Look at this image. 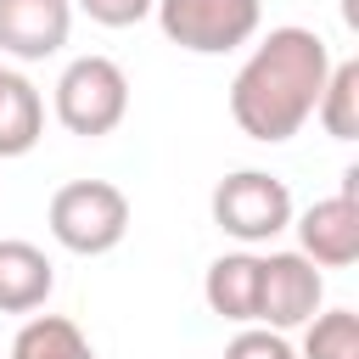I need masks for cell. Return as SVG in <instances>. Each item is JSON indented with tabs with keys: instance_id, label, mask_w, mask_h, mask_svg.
<instances>
[{
	"instance_id": "obj_15",
	"label": "cell",
	"mask_w": 359,
	"mask_h": 359,
	"mask_svg": "<svg viewBox=\"0 0 359 359\" xmlns=\"http://www.w3.org/2000/svg\"><path fill=\"white\" fill-rule=\"evenodd\" d=\"M224 359H297V348L286 342V331H269V325H241V331L224 342Z\"/></svg>"
},
{
	"instance_id": "obj_8",
	"label": "cell",
	"mask_w": 359,
	"mask_h": 359,
	"mask_svg": "<svg viewBox=\"0 0 359 359\" xmlns=\"http://www.w3.org/2000/svg\"><path fill=\"white\" fill-rule=\"evenodd\" d=\"M73 34V0H0V56L45 62Z\"/></svg>"
},
{
	"instance_id": "obj_13",
	"label": "cell",
	"mask_w": 359,
	"mask_h": 359,
	"mask_svg": "<svg viewBox=\"0 0 359 359\" xmlns=\"http://www.w3.org/2000/svg\"><path fill=\"white\" fill-rule=\"evenodd\" d=\"M314 118L331 140H359V62H331L325 73V90L314 101Z\"/></svg>"
},
{
	"instance_id": "obj_11",
	"label": "cell",
	"mask_w": 359,
	"mask_h": 359,
	"mask_svg": "<svg viewBox=\"0 0 359 359\" xmlns=\"http://www.w3.org/2000/svg\"><path fill=\"white\" fill-rule=\"evenodd\" d=\"M45 135V95L28 73L0 67V157H28Z\"/></svg>"
},
{
	"instance_id": "obj_1",
	"label": "cell",
	"mask_w": 359,
	"mask_h": 359,
	"mask_svg": "<svg viewBox=\"0 0 359 359\" xmlns=\"http://www.w3.org/2000/svg\"><path fill=\"white\" fill-rule=\"evenodd\" d=\"M331 45L303 28V22H280L269 28L247 62L236 67L230 79V118L247 140L258 146H280L292 140L309 118H314V101L325 90V73H331Z\"/></svg>"
},
{
	"instance_id": "obj_10",
	"label": "cell",
	"mask_w": 359,
	"mask_h": 359,
	"mask_svg": "<svg viewBox=\"0 0 359 359\" xmlns=\"http://www.w3.org/2000/svg\"><path fill=\"white\" fill-rule=\"evenodd\" d=\"M56 292V264L34 241H0V314H34Z\"/></svg>"
},
{
	"instance_id": "obj_7",
	"label": "cell",
	"mask_w": 359,
	"mask_h": 359,
	"mask_svg": "<svg viewBox=\"0 0 359 359\" xmlns=\"http://www.w3.org/2000/svg\"><path fill=\"white\" fill-rule=\"evenodd\" d=\"M325 303V275L292 247V252H258V325L269 331H303Z\"/></svg>"
},
{
	"instance_id": "obj_2",
	"label": "cell",
	"mask_w": 359,
	"mask_h": 359,
	"mask_svg": "<svg viewBox=\"0 0 359 359\" xmlns=\"http://www.w3.org/2000/svg\"><path fill=\"white\" fill-rule=\"evenodd\" d=\"M50 107H56V123L79 140H101L112 135L123 118H129V73L112 62V56H73L62 73H56V90H50Z\"/></svg>"
},
{
	"instance_id": "obj_12",
	"label": "cell",
	"mask_w": 359,
	"mask_h": 359,
	"mask_svg": "<svg viewBox=\"0 0 359 359\" xmlns=\"http://www.w3.org/2000/svg\"><path fill=\"white\" fill-rule=\"evenodd\" d=\"M11 359H95V348L67 314H28L11 337Z\"/></svg>"
},
{
	"instance_id": "obj_6",
	"label": "cell",
	"mask_w": 359,
	"mask_h": 359,
	"mask_svg": "<svg viewBox=\"0 0 359 359\" xmlns=\"http://www.w3.org/2000/svg\"><path fill=\"white\" fill-rule=\"evenodd\" d=\"M297 252L314 269H348L359 258V168H342V191L292 213Z\"/></svg>"
},
{
	"instance_id": "obj_14",
	"label": "cell",
	"mask_w": 359,
	"mask_h": 359,
	"mask_svg": "<svg viewBox=\"0 0 359 359\" xmlns=\"http://www.w3.org/2000/svg\"><path fill=\"white\" fill-rule=\"evenodd\" d=\"M297 359H359V314L353 309H320L303 325Z\"/></svg>"
},
{
	"instance_id": "obj_9",
	"label": "cell",
	"mask_w": 359,
	"mask_h": 359,
	"mask_svg": "<svg viewBox=\"0 0 359 359\" xmlns=\"http://www.w3.org/2000/svg\"><path fill=\"white\" fill-rule=\"evenodd\" d=\"M202 303L230 325H258V252L236 247V252L213 258L202 275Z\"/></svg>"
},
{
	"instance_id": "obj_16",
	"label": "cell",
	"mask_w": 359,
	"mask_h": 359,
	"mask_svg": "<svg viewBox=\"0 0 359 359\" xmlns=\"http://www.w3.org/2000/svg\"><path fill=\"white\" fill-rule=\"evenodd\" d=\"M90 22H101V28H135V22H146L151 17V6L157 0H73Z\"/></svg>"
},
{
	"instance_id": "obj_4",
	"label": "cell",
	"mask_w": 359,
	"mask_h": 359,
	"mask_svg": "<svg viewBox=\"0 0 359 359\" xmlns=\"http://www.w3.org/2000/svg\"><path fill=\"white\" fill-rule=\"evenodd\" d=\"M151 17L168 45H180L191 56H224V50H241L258 39L264 0H157Z\"/></svg>"
},
{
	"instance_id": "obj_3",
	"label": "cell",
	"mask_w": 359,
	"mask_h": 359,
	"mask_svg": "<svg viewBox=\"0 0 359 359\" xmlns=\"http://www.w3.org/2000/svg\"><path fill=\"white\" fill-rule=\"evenodd\" d=\"M50 241L79 252V258H101L129 236V196L112 180H67L50 208H45Z\"/></svg>"
},
{
	"instance_id": "obj_5",
	"label": "cell",
	"mask_w": 359,
	"mask_h": 359,
	"mask_svg": "<svg viewBox=\"0 0 359 359\" xmlns=\"http://www.w3.org/2000/svg\"><path fill=\"white\" fill-rule=\"evenodd\" d=\"M208 208H213V224L230 241H241V247L275 241L280 230H292V213H297L286 180H275L269 168H236V174H224L213 185Z\"/></svg>"
}]
</instances>
